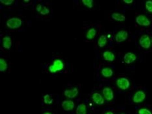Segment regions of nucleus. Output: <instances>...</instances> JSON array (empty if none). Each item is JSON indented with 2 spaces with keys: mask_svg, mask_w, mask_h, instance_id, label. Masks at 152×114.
<instances>
[{
  "mask_svg": "<svg viewBox=\"0 0 152 114\" xmlns=\"http://www.w3.org/2000/svg\"><path fill=\"white\" fill-rule=\"evenodd\" d=\"M145 6L146 9L149 12L152 13V1H147L146 3Z\"/></svg>",
  "mask_w": 152,
  "mask_h": 114,
  "instance_id": "nucleus-23",
  "label": "nucleus"
},
{
  "mask_svg": "<svg viewBox=\"0 0 152 114\" xmlns=\"http://www.w3.org/2000/svg\"><path fill=\"white\" fill-rule=\"evenodd\" d=\"M128 33L125 31L121 30L117 33L115 36V40L120 43L126 40L128 36Z\"/></svg>",
  "mask_w": 152,
  "mask_h": 114,
  "instance_id": "nucleus-8",
  "label": "nucleus"
},
{
  "mask_svg": "<svg viewBox=\"0 0 152 114\" xmlns=\"http://www.w3.org/2000/svg\"><path fill=\"white\" fill-rule=\"evenodd\" d=\"M107 42L106 37L104 35H101L99 38L98 41L99 46L102 47L105 45Z\"/></svg>",
  "mask_w": 152,
  "mask_h": 114,
  "instance_id": "nucleus-19",
  "label": "nucleus"
},
{
  "mask_svg": "<svg viewBox=\"0 0 152 114\" xmlns=\"http://www.w3.org/2000/svg\"><path fill=\"white\" fill-rule=\"evenodd\" d=\"M104 114H114L112 112L109 111L105 113Z\"/></svg>",
  "mask_w": 152,
  "mask_h": 114,
  "instance_id": "nucleus-28",
  "label": "nucleus"
},
{
  "mask_svg": "<svg viewBox=\"0 0 152 114\" xmlns=\"http://www.w3.org/2000/svg\"><path fill=\"white\" fill-rule=\"evenodd\" d=\"M117 86L121 89L125 90L129 87L130 83L128 79L125 78H121L118 79L116 82Z\"/></svg>",
  "mask_w": 152,
  "mask_h": 114,
  "instance_id": "nucleus-2",
  "label": "nucleus"
},
{
  "mask_svg": "<svg viewBox=\"0 0 152 114\" xmlns=\"http://www.w3.org/2000/svg\"><path fill=\"white\" fill-rule=\"evenodd\" d=\"M137 23L139 25L143 26H148L150 25V21L145 16L140 15L137 16L136 19Z\"/></svg>",
  "mask_w": 152,
  "mask_h": 114,
  "instance_id": "nucleus-6",
  "label": "nucleus"
},
{
  "mask_svg": "<svg viewBox=\"0 0 152 114\" xmlns=\"http://www.w3.org/2000/svg\"><path fill=\"white\" fill-rule=\"evenodd\" d=\"M12 45V41L10 37H5L3 39V45L4 47L6 49H9Z\"/></svg>",
  "mask_w": 152,
  "mask_h": 114,
  "instance_id": "nucleus-18",
  "label": "nucleus"
},
{
  "mask_svg": "<svg viewBox=\"0 0 152 114\" xmlns=\"http://www.w3.org/2000/svg\"><path fill=\"white\" fill-rule=\"evenodd\" d=\"M45 102L47 104H50L52 103L53 100L48 95H46L44 97Z\"/></svg>",
  "mask_w": 152,
  "mask_h": 114,
  "instance_id": "nucleus-25",
  "label": "nucleus"
},
{
  "mask_svg": "<svg viewBox=\"0 0 152 114\" xmlns=\"http://www.w3.org/2000/svg\"><path fill=\"white\" fill-rule=\"evenodd\" d=\"M96 34V30L94 28L90 29L87 32L86 37L88 39L91 40L93 38Z\"/></svg>",
  "mask_w": 152,
  "mask_h": 114,
  "instance_id": "nucleus-20",
  "label": "nucleus"
},
{
  "mask_svg": "<svg viewBox=\"0 0 152 114\" xmlns=\"http://www.w3.org/2000/svg\"><path fill=\"white\" fill-rule=\"evenodd\" d=\"M124 2L127 4H130L132 2L133 0H123Z\"/></svg>",
  "mask_w": 152,
  "mask_h": 114,
  "instance_id": "nucleus-27",
  "label": "nucleus"
},
{
  "mask_svg": "<svg viewBox=\"0 0 152 114\" xmlns=\"http://www.w3.org/2000/svg\"><path fill=\"white\" fill-rule=\"evenodd\" d=\"M44 114H51L50 113H44Z\"/></svg>",
  "mask_w": 152,
  "mask_h": 114,
  "instance_id": "nucleus-29",
  "label": "nucleus"
},
{
  "mask_svg": "<svg viewBox=\"0 0 152 114\" xmlns=\"http://www.w3.org/2000/svg\"><path fill=\"white\" fill-rule=\"evenodd\" d=\"M0 70L1 71H3L7 68V65L5 60L2 59H0Z\"/></svg>",
  "mask_w": 152,
  "mask_h": 114,
  "instance_id": "nucleus-21",
  "label": "nucleus"
},
{
  "mask_svg": "<svg viewBox=\"0 0 152 114\" xmlns=\"http://www.w3.org/2000/svg\"><path fill=\"white\" fill-rule=\"evenodd\" d=\"M22 23V21L20 19L16 18H13L8 20L7 25L9 27L14 29L19 27Z\"/></svg>",
  "mask_w": 152,
  "mask_h": 114,
  "instance_id": "nucleus-1",
  "label": "nucleus"
},
{
  "mask_svg": "<svg viewBox=\"0 0 152 114\" xmlns=\"http://www.w3.org/2000/svg\"><path fill=\"white\" fill-rule=\"evenodd\" d=\"M61 105L64 110L68 111L72 110L75 107V104L72 100H67L63 101Z\"/></svg>",
  "mask_w": 152,
  "mask_h": 114,
  "instance_id": "nucleus-9",
  "label": "nucleus"
},
{
  "mask_svg": "<svg viewBox=\"0 0 152 114\" xmlns=\"http://www.w3.org/2000/svg\"><path fill=\"white\" fill-rule=\"evenodd\" d=\"M121 114H125L123 113H121Z\"/></svg>",
  "mask_w": 152,
  "mask_h": 114,
  "instance_id": "nucleus-30",
  "label": "nucleus"
},
{
  "mask_svg": "<svg viewBox=\"0 0 152 114\" xmlns=\"http://www.w3.org/2000/svg\"><path fill=\"white\" fill-rule=\"evenodd\" d=\"M82 1L85 5L89 8L92 7L93 3V0H82Z\"/></svg>",
  "mask_w": 152,
  "mask_h": 114,
  "instance_id": "nucleus-22",
  "label": "nucleus"
},
{
  "mask_svg": "<svg viewBox=\"0 0 152 114\" xmlns=\"http://www.w3.org/2000/svg\"><path fill=\"white\" fill-rule=\"evenodd\" d=\"M139 114H152L151 112L146 108L140 109L138 111Z\"/></svg>",
  "mask_w": 152,
  "mask_h": 114,
  "instance_id": "nucleus-24",
  "label": "nucleus"
},
{
  "mask_svg": "<svg viewBox=\"0 0 152 114\" xmlns=\"http://www.w3.org/2000/svg\"><path fill=\"white\" fill-rule=\"evenodd\" d=\"M103 56L104 59L107 61H112L115 59L114 54L109 51H107L104 52L103 53Z\"/></svg>",
  "mask_w": 152,
  "mask_h": 114,
  "instance_id": "nucleus-14",
  "label": "nucleus"
},
{
  "mask_svg": "<svg viewBox=\"0 0 152 114\" xmlns=\"http://www.w3.org/2000/svg\"><path fill=\"white\" fill-rule=\"evenodd\" d=\"M102 93L104 97L107 100H111L114 98L113 92L110 88H104L102 90Z\"/></svg>",
  "mask_w": 152,
  "mask_h": 114,
  "instance_id": "nucleus-7",
  "label": "nucleus"
},
{
  "mask_svg": "<svg viewBox=\"0 0 152 114\" xmlns=\"http://www.w3.org/2000/svg\"><path fill=\"white\" fill-rule=\"evenodd\" d=\"M139 41L140 46L144 49H148L150 46V40L149 37L147 35L142 36Z\"/></svg>",
  "mask_w": 152,
  "mask_h": 114,
  "instance_id": "nucleus-5",
  "label": "nucleus"
},
{
  "mask_svg": "<svg viewBox=\"0 0 152 114\" xmlns=\"http://www.w3.org/2000/svg\"><path fill=\"white\" fill-rule=\"evenodd\" d=\"M112 17L114 20L119 21H124L126 19L124 15L118 13H113L112 15Z\"/></svg>",
  "mask_w": 152,
  "mask_h": 114,
  "instance_id": "nucleus-15",
  "label": "nucleus"
},
{
  "mask_svg": "<svg viewBox=\"0 0 152 114\" xmlns=\"http://www.w3.org/2000/svg\"><path fill=\"white\" fill-rule=\"evenodd\" d=\"M64 65L60 60H58L55 61L53 65L49 67V70L52 72H55L62 70L64 68Z\"/></svg>",
  "mask_w": 152,
  "mask_h": 114,
  "instance_id": "nucleus-3",
  "label": "nucleus"
},
{
  "mask_svg": "<svg viewBox=\"0 0 152 114\" xmlns=\"http://www.w3.org/2000/svg\"><path fill=\"white\" fill-rule=\"evenodd\" d=\"M92 99L93 101L98 105L103 104L104 102L102 96L98 93H95L93 94Z\"/></svg>",
  "mask_w": 152,
  "mask_h": 114,
  "instance_id": "nucleus-12",
  "label": "nucleus"
},
{
  "mask_svg": "<svg viewBox=\"0 0 152 114\" xmlns=\"http://www.w3.org/2000/svg\"><path fill=\"white\" fill-rule=\"evenodd\" d=\"M1 2L3 4L6 5H9L11 4L12 2L14 1L13 0H0Z\"/></svg>",
  "mask_w": 152,
  "mask_h": 114,
  "instance_id": "nucleus-26",
  "label": "nucleus"
},
{
  "mask_svg": "<svg viewBox=\"0 0 152 114\" xmlns=\"http://www.w3.org/2000/svg\"><path fill=\"white\" fill-rule=\"evenodd\" d=\"M86 106L83 104L78 105L75 110L76 114H86Z\"/></svg>",
  "mask_w": 152,
  "mask_h": 114,
  "instance_id": "nucleus-13",
  "label": "nucleus"
},
{
  "mask_svg": "<svg viewBox=\"0 0 152 114\" xmlns=\"http://www.w3.org/2000/svg\"><path fill=\"white\" fill-rule=\"evenodd\" d=\"M102 76L105 77H108L112 76L113 74L112 70L109 68H106L102 69Z\"/></svg>",
  "mask_w": 152,
  "mask_h": 114,
  "instance_id": "nucleus-17",
  "label": "nucleus"
},
{
  "mask_svg": "<svg viewBox=\"0 0 152 114\" xmlns=\"http://www.w3.org/2000/svg\"><path fill=\"white\" fill-rule=\"evenodd\" d=\"M146 97L144 92L142 90L136 92L134 94L133 98V102L136 103H138L142 102Z\"/></svg>",
  "mask_w": 152,
  "mask_h": 114,
  "instance_id": "nucleus-4",
  "label": "nucleus"
},
{
  "mask_svg": "<svg viewBox=\"0 0 152 114\" xmlns=\"http://www.w3.org/2000/svg\"><path fill=\"white\" fill-rule=\"evenodd\" d=\"M136 56L135 54L131 52H128L126 54L124 57V60L125 62L127 64H130L136 60Z\"/></svg>",
  "mask_w": 152,
  "mask_h": 114,
  "instance_id": "nucleus-10",
  "label": "nucleus"
},
{
  "mask_svg": "<svg viewBox=\"0 0 152 114\" xmlns=\"http://www.w3.org/2000/svg\"><path fill=\"white\" fill-rule=\"evenodd\" d=\"M78 93L77 89L76 88H74L71 89L65 90L64 91V94L68 98L73 99L77 95Z\"/></svg>",
  "mask_w": 152,
  "mask_h": 114,
  "instance_id": "nucleus-11",
  "label": "nucleus"
},
{
  "mask_svg": "<svg viewBox=\"0 0 152 114\" xmlns=\"http://www.w3.org/2000/svg\"><path fill=\"white\" fill-rule=\"evenodd\" d=\"M37 10L42 15H46L49 12L48 9L45 7L42 6L40 4H38L37 7Z\"/></svg>",
  "mask_w": 152,
  "mask_h": 114,
  "instance_id": "nucleus-16",
  "label": "nucleus"
}]
</instances>
